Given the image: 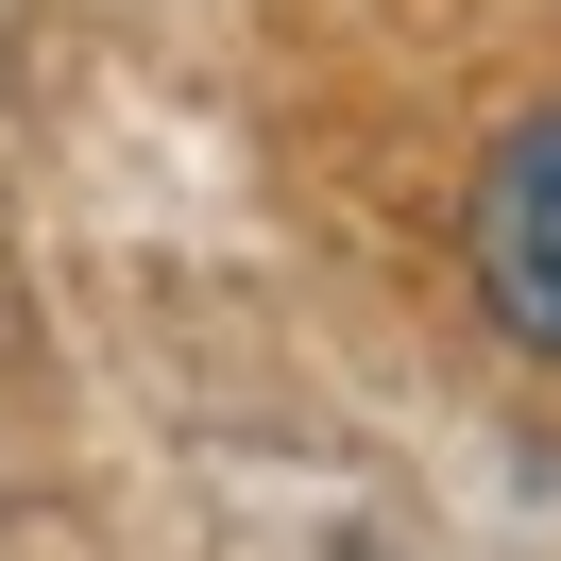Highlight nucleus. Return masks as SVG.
<instances>
[{
    "mask_svg": "<svg viewBox=\"0 0 561 561\" xmlns=\"http://www.w3.org/2000/svg\"><path fill=\"white\" fill-rule=\"evenodd\" d=\"M459 255H477V307L511 323L527 357H561V103H527L511 137L477 153V205H459Z\"/></svg>",
    "mask_w": 561,
    "mask_h": 561,
    "instance_id": "obj_1",
    "label": "nucleus"
}]
</instances>
